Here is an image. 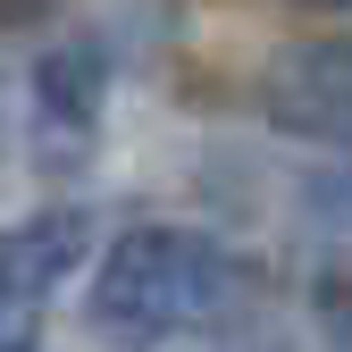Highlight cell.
<instances>
[{
	"mask_svg": "<svg viewBox=\"0 0 352 352\" xmlns=\"http://www.w3.org/2000/svg\"><path fill=\"white\" fill-rule=\"evenodd\" d=\"M0 109H9V84H0Z\"/></svg>",
	"mask_w": 352,
	"mask_h": 352,
	"instance_id": "52a82bcc",
	"label": "cell"
},
{
	"mask_svg": "<svg viewBox=\"0 0 352 352\" xmlns=\"http://www.w3.org/2000/svg\"><path fill=\"white\" fill-rule=\"evenodd\" d=\"M34 93H42V109L67 118V126L101 118V59L93 51H51V59L34 67Z\"/></svg>",
	"mask_w": 352,
	"mask_h": 352,
	"instance_id": "277c9868",
	"label": "cell"
},
{
	"mask_svg": "<svg viewBox=\"0 0 352 352\" xmlns=\"http://www.w3.org/2000/svg\"><path fill=\"white\" fill-rule=\"evenodd\" d=\"M243 260L227 243H210L193 227H126L101 252V277H93V319L101 344L118 352H160V344H185L210 336L243 311Z\"/></svg>",
	"mask_w": 352,
	"mask_h": 352,
	"instance_id": "6da1fadb",
	"label": "cell"
},
{
	"mask_svg": "<svg viewBox=\"0 0 352 352\" xmlns=\"http://www.w3.org/2000/svg\"><path fill=\"white\" fill-rule=\"evenodd\" d=\"M84 252H93V227H84L76 210H42V218H25V227H9L0 235V327L25 319Z\"/></svg>",
	"mask_w": 352,
	"mask_h": 352,
	"instance_id": "7a4b0ae2",
	"label": "cell"
},
{
	"mask_svg": "<svg viewBox=\"0 0 352 352\" xmlns=\"http://www.w3.org/2000/svg\"><path fill=\"white\" fill-rule=\"evenodd\" d=\"M294 9H352V0H294Z\"/></svg>",
	"mask_w": 352,
	"mask_h": 352,
	"instance_id": "8992f818",
	"label": "cell"
},
{
	"mask_svg": "<svg viewBox=\"0 0 352 352\" xmlns=\"http://www.w3.org/2000/svg\"><path fill=\"white\" fill-rule=\"evenodd\" d=\"M0 352H42V344H34V336H9V344H0Z\"/></svg>",
	"mask_w": 352,
	"mask_h": 352,
	"instance_id": "5b68a950",
	"label": "cell"
},
{
	"mask_svg": "<svg viewBox=\"0 0 352 352\" xmlns=\"http://www.w3.org/2000/svg\"><path fill=\"white\" fill-rule=\"evenodd\" d=\"M269 109L285 126H302V135H344L352 143V42H319V51L285 59Z\"/></svg>",
	"mask_w": 352,
	"mask_h": 352,
	"instance_id": "3957f363",
	"label": "cell"
}]
</instances>
